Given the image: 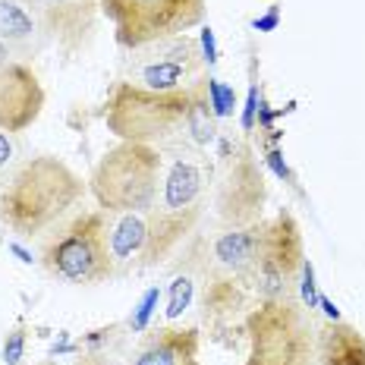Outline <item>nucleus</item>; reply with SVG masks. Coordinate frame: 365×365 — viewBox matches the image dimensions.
<instances>
[{
    "instance_id": "nucleus-1",
    "label": "nucleus",
    "mask_w": 365,
    "mask_h": 365,
    "mask_svg": "<svg viewBox=\"0 0 365 365\" xmlns=\"http://www.w3.org/2000/svg\"><path fill=\"white\" fill-rule=\"evenodd\" d=\"M86 195L88 180L70 164L54 155H35L0 189V224L19 240H44L79 211Z\"/></svg>"
},
{
    "instance_id": "nucleus-2",
    "label": "nucleus",
    "mask_w": 365,
    "mask_h": 365,
    "mask_svg": "<svg viewBox=\"0 0 365 365\" xmlns=\"http://www.w3.org/2000/svg\"><path fill=\"white\" fill-rule=\"evenodd\" d=\"M205 208H208V173H205V164L199 158L180 151L164 167L158 199L145 211L148 240H145V252H142V268L164 264L182 242L192 240L199 233Z\"/></svg>"
},
{
    "instance_id": "nucleus-3",
    "label": "nucleus",
    "mask_w": 365,
    "mask_h": 365,
    "mask_svg": "<svg viewBox=\"0 0 365 365\" xmlns=\"http://www.w3.org/2000/svg\"><path fill=\"white\" fill-rule=\"evenodd\" d=\"M189 88L151 91L120 79L104 101V123L120 142H142L158 151L173 148L186 135Z\"/></svg>"
},
{
    "instance_id": "nucleus-4",
    "label": "nucleus",
    "mask_w": 365,
    "mask_h": 365,
    "mask_svg": "<svg viewBox=\"0 0 365 365\" xmlns=\"http://www.w3.org/2000/svg\"><path fill=\"white\" fill-rule=\"evenodd\" d=\"M164 177V151L142 142H117L91 167L88 192L104 215H145Z\"/></svg>"
},
{
    "instance_id": "nucleus-5",
    "label": "nucleus",
    "mask_w": 365,
    "mask_h": 365,
    "mask_svg": "<svg viewBox=\"0 0 365 365\" xmlns=\"http://www.w3.org/2000/svg\"><path fill=\"white\" fill-rule=\"evenodd\" d=\"M242 365H318V324L299 296L262 299L246 312Z\"/></svg>"
},
{
    "instance_id": "nucleus-6",
    "label": "nucleus",
    "mask_w": 365,
    "mask_h": 365,
    "mask_svg": "<svg viewBox=\"0 0 365 365\" xmlns=\"http://www.w3.org/2000/svg\"><path fill=\"white\" fill-rule=\"evenodd\" d=\"M108 215L98 211H76L60 224L54 233H48L41 242V264L51 277H60L76 287H95L117 277L108 242Z\"/></svg>"
},
{
    "instance_id": "nucleus-7",
    "label": "nucleus",
    "mask_w": 365,
    "mask_h": 365,
    "mask_svg": "<svg viewBox=\"0 0 365 365\" xmlns=\"http://www.w3.org/2000/svg\"><path fill=\"white\" fill-rule=\"evenodd\" d=\"M101 16L113 26L123 51L177 38L205 22V0H101Z\"/></svg>"
},
{
    "instance_id": "nucleus-8",
    "label": "nucleus",
    "mask_w": 365,
    "mask_h": 365,
    "mask_svg": "<svg viewBox=\"0 0 365 365\" xmlns=\"http://www.w3.org/2000/svg\"><path fill=\"white\" fill-rule=\"evenodd\" d=\"M306 262V249H302V227L290 208H280L274 220H268V233H264L262 252L252 268V296L262 299H287L299 290V274Z\"/></svg>"
},
{
    "instance_id": "nucleus-9",
    "label": "nucleus",
    "mask_w": 365,
    "mask_h": 365,
    "mask_svg": "<svg viewBox=\"0 0 365 365\" xmlns=\"http://www.w3.org/2000/svg\"><path fill=\"white\" fill-rule=\"evenodd\" d=\"M205 76L202 41L189 35L151 41L139 51H129L126 82L151 91H186Z\"/></svg>"
},
{
    "instance_id": "nucleus-10",
    "label": "nucleus",
    "mask_w": 365,
    "mask_h": 365,
    "mask_svg": "<svg viewBox=\"0 0 365 365\" xmlns=\"http://www.w3.org/2000/svg\"><path fill=\"white\" fill-rule=\"evenodd\" d=\"M264 202H268V186H264L262 167L252 158L249 145L227 148L224 155V173L217 182L215 211L224 230L230 227H249L264 215Z\"/></svg>"
},
{
    "instance_id": "nucleus-11",
    "label": "nucleus",
    "mask_w": 365,
    "mask_h": 365,
    "mask_svg": "<svg viewBox=\"0 0 365 365\" xmlns=\"http://www.w3.org/2000/svg\"><path fill=\"white\" fill-rule=\"evenodd\" d=\"M32 13L44 41L63 54L66 63L88 54L101 19V0H16Z\"/></svg>"
},
{
    "instance_id": "nucleus-12",
    "label": "nucleus",
    "mask_w": 365,
    "mask_h": 365,
    "mask_svg": "<svg viewBox=\"0 0 365 365\" xmlns=\"http://www.w3.org/2000/svg\"><path fill=\"white\" fill-rule=\"evenodd\" d=\"M44 86L32 63L0 41V133H26L44 110Z\"/></svg>"
},
{
    "instance_id": "nucleus-13",
    "label": "nucleus",
    "mask_w": 365,
    "mask_h": 365,
    "mask_svg": "<svg viewBox=\"0 0 365 365\" xmlns=\"http://www.w3.org/2000/svg\"><path fill=\"white\" fill-rule=\"evenodd\" d=\"M264 233H268V220H255L249 227H230V230H220L215 240L205 246L202 262L186 264V274L199 271L202 277L215 274V277H237L246 280L252 277V268L258 262V252H262ZM252 287V284H249Z\"/></svg>"
},
{
    "instance_id": "nucleus-14",
    "label": "nucleus",
    "mask_w": 365,
    "mask_h": 365,
    "mask_svg": "<svg viewBox=\"0 0 365 365\" xmlns=\"http://www.w3.org/2000/svg\"><path fill=\"white\" fill-rule=\"evenodd\" d=\"M199 331L195 328H158L135 349L133 365H202Z\"/></svg>"
},
{
    "instance_id": "nucleus-15",
    "label": "nucleus",
    "mask_w": 365,
    "mask_h": 365,
    "mask_svg": "<svg viewBox=\"0 0 365 365\" xmlns=\"http://www.w3.org/2000/svg\"><path fill=\"white\" fill-rule=\"evenodd\" d=\"M318 365H365V334L349 322H324L318 328Z\"/></svg>"
},
{
    "instance_id": "nucleus-16",
    "label": "nucleus",
    "mask_w": 365,
    "mask_h": 365,
    "mask_svg": "<svg viewBox=\"0 0 365 365\" xmlns=\"http://www.w3.org/2000/svg\"><path fill=\"white\" fill-rule=\"evenodd\" d=\"M0 41L16 57H32L44 48V35L38 22L16 0H0Z\"/></svg>"
},
{
    "instance_id": "nucleus-17",
    "label": "nucleus",
    "mask_w": 365,
    "mask_h": 365,
    "mask_svg": "<svg viewBox=\"0 0 365 365\" xmlns=\"http://www.w3.org/2000/svg\"><path fill=\"white\" fill-rule=\"evenodd\" d=\"M145 240H148L145 215H120V220L110 227V233H108L113 271L126 274V271H133V268H142Z\"/></svg>"
},
{
    "instance_id": "nucleus-18",
    "label": "nucleus",
    "mask_w": 365,
    "mask_h": 365,
    "mask_svg": "<svg viewBox=\"0 0 365 365\" xmlns=\"http://www.w3.org/2000/svg\"><path fill=\"white\" fill-rule=\"evenodd\" d=\"M252 293V287L246 280H237V277H215L208 274L205 277V287H202V309H205V322H227L233 318L240 309H246V299Z\"/></svg>"
},
{
    "instance_id": "nucleus-19",
    "label": "nucleus",
    "mask_w": 365,
    "mask_h": 365,
    "mask_svg": "<svg viewBox=\"0 0 365 365\" xmlns=\"http://www.w3.org/2000/svg\"><path fill=\"white\" fill-rule=\"evenodd\" d=\"M186 139L195 148H208L217 142V113L211 108L208 98V76H202L192 88H189V113H186Z\"/></svg>"
},
{
    "instance_id": "nucleus-20",
    "label": "nucleus",
    "mask_w": 365,
    "mask_h": 365,
    "mask_svg": "<svg viewBox=\"0 0 365 365\" xmlns=\"http://www.w3.org/2000/svg\"><path fill=\"white\" fill-rule=\"evenodd\" d=\"M189 299H192V274H180L170 284V302H167V318H180L186 312Z\"/></svg>"
},
{
    "instance_id": "nucleus-21",
    "label": "nucleus",
    "mask_w": 365,
    "mask_h": 365,
    "mask_svg": "<svg viewBox=\"0 0 365 365\" xmlns=\"http://www.w3.org/2000/svg\"><path fill=\"white\" fill-rule=\"evenodd\" d=\"M158 299H161V290L158 287H151V290L142 296V302L135 306V312H133V318H129V328H133L135 334H142L148 328V322H151V312L158 309Z\"/></svg>"
},
{
    "instance_id": "nucleus-22",
    "label": "nucleus",
    "mask_w": 365,
    "mask_h": 365,
    "mask_svg": "<svg viewBox=\"0 0 365 365\" xmlns=\"http://www.w3.org/2000/svg\"><path fill=\"white\" fill-rule=\"evenodd\" d=\"M208 98H211V108H215L217 117H230V113H233V104H237L233 88L220 86L215 76H208Z\"/></svg>"
},
{
    "instance_id": "nucleus-23",
    "label": "nucleus",
    "mask_w": 365,
    "mask_h": 365,
    "mask_svg": "<svg viewBox=\"0 0 365 365\" xmlns=\"http://www.w3.org/2000/svg\"><path fill=\"white\" fill-rule=\"evenodd\" d=\"M296 296H299V302L306 306L309 312L318 306V287H315V268H312V262L306 258L302 262V274H299V290H296Z\"/></svg>"
},
{
    "instance_id": "nucleus-24",
    "label": "nucleus",
    "mask_w": 365,
    "mask_h": 365,
    "mask_svg": "<svg viewBox=\"0 0 365 365\" xmlns=\"http://www.w3.org/2000/svg\"><path fill=\"white\" fill-rule=\"evenodd\" d=\"M22 353H26V324H16L4 340V362L6 365H19Z\"/></svg>"
},
{
    "instance_id": "nucleus-25",
    "label": "nucleus",
    "mask_w": 365,
    "mask_h": 365,
    "mask_svg": "<svg viewBox=\"0 0 365 365\" xmlns=\"http://www.w3.org/2000/svg\"><path fill=\"white\" fill-rule=\"evenodd\" d=\"M255 113H258V82H252V88H249V101H246V110H242V133L255 129Z\"/></svg>"
},
{
    "instance_id": "nucleus-26",
    "label": "nucleus",
    "mask_w": 365,
    "mask_h": 365,
    "mask_svg": "<svg viewBox=\"0 0 365 365\" xmlns=\"http://www.w3.org/2000/svg\"><path fill=\"white\" fill-rule=\"evenodd\" d=\"M73 365H123V362L113 359V356H108L104 349H91V353H82Z\"/></svg>"
},
{
    "instance_id": "nucleus-27",
    "label": "nucleus",
    "mask_w": 365,
    "mask_h": 365,
    "mask_svg": "<svg viewBox=\"0 0 365 365\" xmlns=\"http://www.w3.org/2000/svg\"><path fill=\"white\" fill-rule=\"evenodd\" d=\"M202 54H205V63L208 66H215V60H217V51H215V32L211 29H202Z\"/></svg>"
},
{
    "instance_id": "nucleus-28",
    "label": "nucleus",
    "mask_w": 365,
    "mask_h": 365,
    "mask_svg": "<svg viewBox=\"0 0 365 365\" xmlns=\"http://www.w3.org/2000/svg\"><path fill=\"white\" fill-rule=\"evenodd\" d=\"M277 22H280V6H271V10L264 13L262 19H255L252 26H255V32H271V29H277Z\"/></svg>"
},
{
    "instance_id": "nucleus-29",
    "label": "nucleus",
    "mask_w": 365,
    "mask_h": 365,
    "mask_svg": "<svg viewBox=\"0 0 365 365\" xmlns=\"http://www.w3.org/2000/svg\"><path fill=\"white\" fill-rule=\"evenodd\" d=\"M264 161H268V164L274 167V173H277V177H284L287 182H293V173L287 170V164H284V155H280L277 148H274V151H268V158H264Z\"/></svg>"
},
{
    "instance_id": "nucleus-30",
    "label": "nucleus",
    "mask_w": 365,
    "mask_h": 365,
    "mask_svg": "<svg viewBox=\"0 0 365 365\" xmlns=\"http://www.w3.org/2000/svg\"><path fill=\"white\" fill-rule=\"evenodd\" d=\"M318 306L324 309V315H328V322H340V312H337V306L328 299V296H318Z\"/></svg>"
},
{
    "instance_id": "nucleus-31",
    "label": "nucleus",
    "mask_w": 365,
    "mask_h": 365,
    "mask_svg": "<svg viewBox=\"0 0 365 365\" xmlns=\"http://www.w3.org/2000/svg\"><path fill=\"white\" fill-rule=\"evenodd\" d=\"M10 158H13V145H10V139L0 133V167L10 164Z\"/></svg>"
},
{
    "instance_id": "nucleus-32",
    "label": "nucleus",
    "mask_w": 365,
    "mask_h": 365,
    "mask_svg": "<svg viewBox=\"0 0 365 365\" xmlns=\"http://www.w3.org/2000/svg\"><path fill=\"white\" fill-rule=\"evenodd\" d=\"M13 252H16V255H19V258H22V262H26V264H32V255H29V252H26V249L13 246Z\"/></svg>"
},
{
    "instance_id": "nucleus-33",
    "label": "nucleus",
    "mask_w": 365,
    "mask_h": 365,
    "mask_svg": "<svg viewBox=\"0 0 365 365\" xmlns=\"http://www.w3.org/2000/svg\"><path fill=\"white\" fill-rule=\"evenodd\" d=\"M41 365H57V362H41Z\"/></svg>"
}]
</instances>
